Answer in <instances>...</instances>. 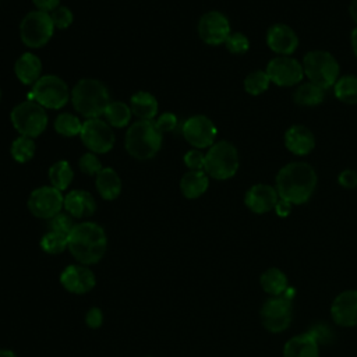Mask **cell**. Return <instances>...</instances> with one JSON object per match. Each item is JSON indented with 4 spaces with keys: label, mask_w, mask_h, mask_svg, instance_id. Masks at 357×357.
I'll use <instances>...</instances> for the list:
<instances>
[{
    "label": "cell",
    "mask_w": 357,
    "mask_h": 357,
    "mask_svg": "<svg viewBox=\"0 0 357 357\" xmlns=\"http://www.w3.org/2000/svg\"><path fill=\"white\" fill-rule=\"evenodd\" d=\"M317 173L310 163L290 162L284 165L275 177V188L280 199L291 205L307 202L315 191Z\"/></svg>",
    "instance_id": "cell-1"
},
{
    "label": "cell",
    "mask_w": 357,
    "mask_h": 357,
    "mask_svg": "<svg viewBox=\"0 0 357 357\" xmlns=\"http://www.w3.org/2000/svg\"><path fill=\"white\" fill-rule=\"evenodd\" d=\"M107 248L105 229L95 222L75 223L68 234V250L82 265L99 262Z\"/></svg>",
    "instance_id": "cell-2"
},
{
    "label": "cell",
    "mask_w": 357,
    "mask_h": 357,
    "mask_svg": "<svg viewBox=\"0 0 357 357\" xmlns=\"http://www.w3.org/2000/svg\"><path fill=\"white\" fill-rule=\"evenodd\" d=\"M163 132L155 120H137L124 137V146L130 156L137 160H149L158 155L162 146Z\"/></svg>",
    "instance_id": "cell-3"
},
{
    "label": "cell",
    "mask_w": 357,
    "mask_h": 357,
    "mask_svg": "<svg viewBox=\"0 0 357 357\" xmlns=\"http://www.w3.org/2000/svg\"><path fill=\"white\" fill-rule=\"evenodd\" d=\"M110 102L107 86L96 78H82L71 89V103L85 119L103 116Z\"/></svg>",
    "instance_id": "cell-4"
},
{
    "label": "cell",
    "mask_w": 357,
    "mask_h": 357,
    "mask_svg": "<svg viewBox=\"0 0 357 357\" xmlns=\"http://www.w3.org/2000/svg\"><path fill=\"white\" fill-rule=\"evenodd\" d=\"M28 99L45 109L59 110L71 100V91L67 82L54 74L42 75L29 89Z\"/></svg>",
    "instance_id": "cell-5"
},
{
    "label": "cell",
    "mask_w": 357,
    "mask_h": 357,
    "mask_svg": "<svg viewBox=\"0 0 357 357\" xmlns=\"http://www.w3.org/2000/svg\"><path fill=\"white\" fill-rule=\"evenodd\" d=\"M240 159L236 146L229 141H216L205 153L204 172L215 180L231 178L238 170Z\"/></svg>",
    "instance_id": "cell-6"
},
{
    "label": "cell",
    "mask_w": 357,
    "mask_h": 357,
    "mask_svg": "<svg viewBox=\"0 0 357 357\" xmlns=\"http://www.w3.org/2000/svg\"><path fill=\"white\" fill-rule=\"evenodd\" d=\"M301 64L308 81L322 89L333 86L339 78V63L335 56L326 50H311L305 53Z\"/></svg>",
    "instance_id": "cell-7"
},
{
    "label": "cell",
    "mask_w": 357,
    "mask_h": 357,
    "mask_svg": "<svg viewBox=\"0 0 357 357\" xmlns=\"http://www.w3.org/2000/svg\"><path fill=\"white\" fill-rule=\"evenodd\" d=\"M10 120L20 135L36 138L47 128L46 109L33 100H24L15 105L10 113Z\"/></svg>",
    "instance_id": "cell-8"
},
{
    "label": "cell",
    "mask_w": 357,
    "mask_h": 357,
    "mask_svg": "<svg viewBox=\"0 0 357 357\" xmlns=\"http://www.w3.org/2000/svg\"><path fill=\"white\" fill-rule=\"evenodd\" d=\"M54 25L49 13L33 10L24 15L20 22L21 42L31 49L43 47L54 33Z\"/></svg>",
    "instance_id": "cell-9"
},
{
    "label": "cell",
    "mask_w": 357,
    "mask_h": 357,
    "mask_svg": "<svg viewBox=\"0 0 357 357\" xmlns=\"http://www.w3.org/2000/svg\"><path fill=\"white\" fill-rule=\"evenodd\" d=\"M79 138L85 148L96 155L110 152L116 141L113 128L100 117L85 119L82 121Z\"/></svg>",
    "instance_id": "cell-10"
},
{
    "label": "cell",
    "mask_w": 357,
    "mask_h": 357,
    "mask_svg": "<svg viewBox=\"0 0 357 357\" xmlns=\"http://www.w3.org/2000/svg\"><path fill=\"white\" fill-rule=\"evenodd\" d=\"M64 208V195L52 185L35 188L28 197L29 212L39 219H52Z\"/></svg>",
    "instance_id": "cell-11"
},
{
    "label": "cell",
    "mask_w": 357,
    "mask_h": 357,
    "mask_svg": "<svg viewBox=\"0 0 357 357\" xmlns=\"http://www.w3.org/2000/svg\"><path fill=\"white\" fill-rule=\"evenodd\" d=\"M181 132L184 139L192 148L205 149L216 142L218 128L209 117L204 114H195L184 121Z\"/></svg>",
    "instance_id": "cell-12"
},
{
    "label": "cell",
    "mask_w": 357,
    "mask_h": 357,
    "mask_svg": "<svg viewBox=\"0 0 357 357\" xmlns=\"http://www.w3.org/2000/svg\"><path fill=\"white\" fill-rule=\"evenodd\" d=\"M266 74L278 86H293L304 78L303 64L290 56H278L266 66Z\"/></svg>",
    "instance_id": "cell-13"
},
{
    "label": "cell",
    "mask_w": 357,
    "mask_h": 357,
    "mask_svg": "<svg viewBox=\"0 0 357 357\" xmlns=\"http://www.w3.org/2000/svg\"><path fill=\"white\" fill-rule=\"evenodd\" d=\"M201 40L211 46L225 45L226 39L231 33L230 22L227 17L220 11H208L205 13L197 26Z\"/></svg>",
    "instance_id": "cell-14"
},
{
    "label": "cell",
    "mask_w": 357,
    "mask_h": 357,
    "mask_svg": "<svg viewBox=\"0 0 357 357\" xmlns=\"http://www.w3.org/2000/svg\"><path fill=\"white\" fill-rule=\"evenodd\" d=\"M261 321L269 332H283L291 322L290 301L279 296L266 300L261 308Z\"/></svg>",
    "instance_id": "cell-15"
},
{
    "label": "cell",
    "mask_w": 357,
    "mask_h": 357,
    "mask_svg": "<svg viewBox=\"0 0 357 357\" xmlns=\"http://www.w3.org/2000/svg\"><path fill=\"white\" fill-rule=\"evenodd\" d=\"M60 283L73 294H85L95 287L96 278L88 265H68L60 275Z\"/></svg>",
    "instance_id": "cell-16"
},
{
    "label": "cell",
    "mask_w": 357,
    "mask_h": 357,
    "mask_svg": "<svg viewBox=\"0 0 357 357\" xmlns=\"http://www.w3.org/2000/svg\"><path fill=\"white\" fill-rule=\"evenodd\" d=\"M279 201V195L275 187L268 184H254L251 185L245 195H244V204L245 206L254 212V213H266L272 209H275L276 204Z\"/></svg>",
    "instance_id": "cell-17"
},
{
    "label": "cell",
    "mask_w": 357,
    "mask_h": 357,
    "mask_svg": "<svg viewBox=\"0 0 357 357\" xmlns=\"http://www.w3.org/2000/svg\"><path fill=\"white\" fill-rule=\"evenodd\" d=\"M268 47L279 56H290L298 46L296 32L286 24H273L266 32Z\"/></svg>",
    "instance_id": "cell-18"
},
{
    "label": "cell",
    "mask_w": 357,
    "mask_h": 357,
    "mask_svg": "<svg viewBox=\"0 0 357 357\" xmlns=\"http://www.w3.org/2000/svg\"><path fill=\"white\" fill-rule=\"evenodd\" d=\"M333 321L340 326L357 325V290H346L337 294L331 305Z\"/></svg>",
    "instance_id": "cell-19"
},
{
    "label": "cell",
    "mask_w": 357,
    "mask_h": 357,
    "mask_svg": "<svg viewBox=\"0 0 357 357\" xmlns=\"http://www.w3.org/2000/svg\"><path fill=\"white\" fill-rule=\"evenodd\" d=\"M284 146L294 155H308L315 146L312 131L303 124H293L284 132Z\"/></svg>",
    "instance_id": "cell-20"
},
{
    "label": "cell",
    "mask_w": 357,
    "mask_h": 357,
    "mask_svg": "<svg viewBox=\"0 0 357 357\" xmlns=\"http://www.w3.org/2000/svg\"><path fill=\"white\" fill-rule=\"evenodd\" d=\"M64 209L75 219L89 218L96 211V201L85 190H73L64 195Z\"/></svg>",
    "instance_id": "cell-21"
},
{
    "label": "cell",
    "mask_w": 357,
    "mask_h": 357,
    "mask_svg": "<svg viewBox=\"0 0 357 357\" xmlns=\"http://www.w3.org/2000/svg\"><path fill=\"white\" fill-rule=\"evenodd\" d=\"M14 74L22 85L32 86L42 77V61L32 52L22 53L14 63Z\"/></svg>",
    "instance_id": "cell-22"
},
{
    "label": "cell",
    "mask_w": 357,
    "mask_h": 357,
    "mask_svg": "<svg viewBox=\"0 0 357 357\" xmlns=\"http://www.w3.org/2000/svg\"><path fill=\"white\" fill-rule=\"evenodd\" d=\"M283 357H319L317 337L312 333L293 336L284 344Z\"/></svg>",
    "instance_id": "cell-23"
},
{
    "label": "cell",
    "mask_w": 357,
    "mask_h": 357,
    "mask_svg": "<svg viewBox=\"0 0 357 357\" xmlns=\"http://www.w3.org/2000/svg\"><path fill=\"white\" fill-rule=\"evenodd\" d=\"M130 109L138 120H155L159 113L156 98L146 91H138L130 98Z\"/></svg>",
    "instance_id": "cell-24"
},
{
    "label": "cell",
    "mask_w": 357,
    "mask_h": 357,
    "mask_svg": "<svg viewBox=\"0 0 357 357\" xmlns=\"http://www.w3.org/2000/svg\"><path fill=\"white\" fill-rule=\"evenodd\" d=\"M209 187V176L204 170H188L180 178V191L188 199L199 198Z\"/></svg>",
    "instance_id": "cell-25"
},
{
    "label": "cell",
    "mask_w": 357,
    "mask_h": 357,
    "mask_svg": "<svg viewBox=\"0 0 357 357\" xmlns=\"http://www.w3.org/2000/svg\"><path fill=\"white\" fill-rule=\"evenodd\" d=\"M95 185L99 195L106 201L116 199L121 192V178L113 167H103L95 176Z\"/></svg>",
    "instance_id": "cell-26"
},
{
    "label": "cell",
    "mask_w": 357,
    "mask_h": 357,
    "mask_svg": "<svg viewBox=\"0 0 357 357\" xmlns=\"http://www.w3.org/2000/svg\"><path fill=\"white\" fill-rule=\"evenodd\" d=\"M325 99V89L312 84V82H303L300 84L296 91L293 92V100L298 106H318Z\"/></svg>",
    "instance_id": "cell-27"
},
{
    "label": "cell",
    "mask_w": 357,
    "mask_h": 357,
    "mask_svg": "<svg viewBox=\"0 0 357 357\" xmlns=\"http://www.w3.org/2000/svg\"><path fill=\"white\" fill-rule=\"evenodd\" d=\"M132 112L130 109V105H127L126 102L121 100H114L110 102L103 113V117L106 120V123L112 127V128H124L128 126L130 120H131Z\"/></svg>",
    "instance_id": "cell-28"
},
{
    "label": "cell",
    "mask_w": 357,
    "mask_h": 357,
    "mask_svg": "<svg viewBox=\"0 0 357 357\" xmlns=\"http://www.w3.org/2000/svg\"><path fill=\"white\" fill-rule=\"evenodd\" d=\"M47 177L50 181V185L60 190L61 192L67 190L74 178V172L67 160H57L54 162L47 172Z\"/></svg>",
    "instance_id": "cell-29"
},
{
    "label": "cell",
    "mask_w": 357,
    "mask_h": 357,
    "mask_svg": "<svg viewBox=\"0 0 357 357\" xmlns=\"http://www.w3.org/2000/svg\"><path fill=\"white\" fill-rule=\"evenodd\" d=\"M261 286L262 289L275 297L283 294L287 290V278L286 275L278 269V268H268L262 275H261Z\"/></svg>",
    "instance_id": "cell-30"
},
{
    "label": "cell",
    "mask_w": 357,
    "mask_h": 357,
    "mask_svg": "<svg viewBox=\"0 0 357 357\" xmlns=\"http://www.w3.org/2000/svg\"><path fill=\"white\" fill-rule=\"evenodd\" d=\"M336 99L346 105H357V75H343L333 85Z\"/></svg>",
    "instance_id": "cell-31"
},
{
    "label": "cell",
    "mask_w": 357,
    "mask_h": 357,
    "mask_svg": "<svg viewBox=\"0 0 357 357\" xmlns=\"http://www.w3.org/2000/svg\"><path fill=\"white\" fill-rule=\"evenodd\" d=\"M35 152H36L35 139L29 138V137H24V135L17 137L11 142V146H10L11 158L17 163H28L35 156Z\"/></svg>",
    "instance_id": "cell-32"
},
{
    "label": "cell",
    "mask_w": 357,
    "mask_h": 357,
    "mask_svg": "<svg viewBox=\"0 0 357 357\" xmlns=\"http://www.w3.org/2000/svg\"><path fill=\"white\" fill-rule=\"evenodd\" d=\"M53 128L59 135L77 137L81 134L82 121L71 113H61L54 119Z\"/></svg>",
    "instance_id": "cell-33"
},
{
    "label": "cell",
    "mask_w": 357,
    "mask_h": 357,
    "mask_svg": "<svg viewBox=\"0 0 357 357\" xmlns=\"http://www.w3.org/2000/svg\"><path fill=\"white\" fill-rule=\"evenodd\" d=\"M40 248L47 254H60L68 248V234L49 230L40 238Z\"/></svg>",
    "instance_id": "cell-34"
},
{
    "label": "cell",
    "mask_w": 357,
    "mask_h": 357,
    "mask_svg": "<svg viewBox=\"0 0 357 357\" xmlns=\"http://www.w3.org/2000/svg\"><path fill=\"white\" fill-rule=\"evenodd\" d=\"M269 84H271V79L266 71H262V70L251 71L244 78V89L251 96H258L264 93L269 88Z\"/></svg>",
    "instance_id": "cell-35"
},
{
    "label": "cell",
    "mask_w": 357,
    "mask_h": 357,
    "mask_svg": "<svg viewBox=\"0 0 357 357\" xmlns=\"http://www.w3.org/2000/svg\"><path fill=\"white\" fill-rule=\"evenodd\" d=\"M78 167L82 173L88 174V176H96L102 169V162L98 158L96 153L93 152H85L84 155H81L79 160H78Z\"/></svg>",
    "instance_id": "cell-36"
},
{
    "label": "cell",
    "mask_w": 357,
    "mask_h": 357,
    "mask_svg": "<svg viewBox=\"0 0 357 357\" xmlns=\"http://www.w3.org/2000/svg\"><path fill=\"white\" fill-rule=\"evenodd\" d=\"M225 46L233 54H244L250 49V40L241 32H231L226 39Z\"/></svg>",
    "instance_id": "cell-37"
},
{
    "label": "cell",
    "mask_w": 357,
    "mask_h": 357,
    "mask_svg": "<svg viewBox=\"0 0 357 357\" xmlns=\"http://www.w3.org/2000/svg\"><path fill=\"white\" fill-rule=\"evenodd\" d=\"M49 14H50V18H52L56 29H67L74 21L73 11L68 7L61 6V4Z\"/></svg>",
    "instance_id": "cell-38"
},
{
    "label": "cell",
    "mask_w": 357,
    "mask_h": 357,
    "mask_svg": "<svg viewBox=\"0 0 357 357\" xmlns=\"http://www.w3.org/2000/svg\"><path fill=\"white\" fill-rule=\"evenodd\" d=\"M73 219L74 218L71 215H68L67 212H60L56 216H53L52 219H49V230L70 234V231L75 226Z\"/></svg>",
    "instance_id": "cell-39"
},
{
    "label": "cell",
    "mask_w": 357,
    "mask_h": 357,
    "mask_svg": "<svg viewBox=\"0 0 357 357\" xmlns=\"http://www.w3.org/2000/svg\"><path fill=\"white\" fill-rule=\"evenodd\" d=\"M183 162L188 167V170H204L205 153L201 149L192 148L184 153Z\"/></svg>",
    "instance_id": "cell-40"
},
{
    "label": "cell",
    "mask_w": 357,
    "mask_h": 357,
    "mask_svg": "<svg viewBox=\"0 0 357 357\" xmlns=\"http://www.w3.org/2000/svg\"><path fill=\"white\" fill-rule=\"evenodd\" d=\"M155 123L162 132H170L177 127V116L172 112H165L162 114H158Z\"/></svg>",
    "instance_id": "cell-41"
},
{
    "label": "cell",
    "mask_w": 357,
    "mask_h": 357,
    "mask_svg": "<svg viewBox=\"0 0 357 357\" xmlns=\"http://www.w3.org/2000/svg\"><path fill=\"white\" fill-rule=\"evenodd\" d=\"M337 181L344 188H356L357 187V172L353 169H344L339 173Z\"/></svg>",
    "instance_id": "cell-42"
},
{
    "label": "cell",
    "mask_w": 357,
    "mask_h": 357,
    "mask_svg": "<svg viewBox=\"0 0 357 357\" xmlns=\"http://www.w3.org/2000/svg\"><path fill=\"white\" fill-rule=\"evenodd\" d=\"M85 322H86V325H88L89 328H92V329L99 328V326L102 325V322H103V314H102V311H100L98 307H92V308L86 312V315H85Z\"/></svg>",
    "instance_id": "cell-43"
},
{
    "label": "cell",
    "mask_w": 357,
    "mask_h": 357,
    "mask_svg": "<svg viewBox=\"0 0 357 357\" xmlns=\"http://www.w3.org/2000/svg\"><path fill=\"white\" fill-rule=\"evenodd\" d=\"M60 1L61 0H32L36 10L45 11V13H52L54 8L60 6Z\"/></svg>",
    "instance_id": "cell-44"
},
{
    "label": "cell",
    "mask_w": 357,
    "mask_h": 357,
    "mask_svg": "<svg viewBox=\"0 0 357 357\" xmlns=\"http://www.w3.org/2000/svg\"><path fill=\"white\" fill-rule=\"evenodd\" d=\"M275 211H276V213H278L279 216L286 218V216L291 212V204L287 202V201H284V199H280V198H279V201H278V204H276V206H275Z\"/></svg>",
    "instance_id": "cell-45"
},
{
    "label": "cell",
    "mask_w": 357,
    "mask_h": 357,
    "mask_svg": "<svg viewBox=\"0 0 357 357\" xmlns=\"http://www.w3.org/2000/svg\"><path fill=\"white\" fill-rule=\"evenodd\" d=\"M350 42H351V49H353V53L354 56L357 57V26L351 31V35H350Z\"/></svg>",
    "instance_id": "cell-46"
},
{
    "label": "cell",
    "mask_w": 357,
    "mask_h": 357,
    "mask_svg": "<svg viewBox=\"0 0 357 357\" xmlns=\"http://www.w3.org/2000/svg\"><path fill=\"white\" fill-rule=\"evenodd\" d=\"M349 13H350V17L351 20L357 24V0H353L350 3V7H349Z\"/></svg>",
    "instance_id": "cell-47"
},
{
    "label": "cell",
    "mask_w": 357,
    "mask_h": 357,
    "mask_svg": "<svg viewBox=\"0 0 357 357\" xmlns=\"http://www.w3.org/2000/svg\"><path fill=\"white\" fill-rule=\"evenodd\" d=\"M0 357H17L11 350H6V349H0Z\"/></svg>",
    "instance_id": "cell-48"
},
{
    "label": "cell",
    "mask_w": 357,
    "mask_h": 357,
    "mask_svg": "<svg viewBox=\"0 0 357 357\" xmlns=\"http://www.w3.org/2000/svg\"><path fill=\"white\" fill-rule=\"evenodd\" d=\"M0 100H1V89H0Z\"/></svg>",
    "instance_id": "cell-49"
},
{
    "label": "cell",
    "mask_w": 357,
    "mask_h": 357,
    "mask_svg": "<svg viewBox=\"0 0 357 357\" xmlns=\"http://www.w3.org/2000/svg\"><path fill=\"white\" fill-rule=\"evenodd\" d=\"M148 357H149V356H148Z\"/></svg>",
    "instance_id": "cell-50"
}]
</instances>
